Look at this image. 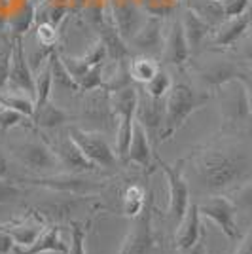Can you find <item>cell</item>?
I'll return each instance as SVG.
<instances>
[{
	"mask_svg": "<svg viewBox=\"0 0 252 254\" xmlns=\"http://www.w3.org/2000/svg\"><path fill=\"white\" fill-rule=\"evenodd\" d=\"M189 167L201 191L218 195L252 180V154L235 140H218L193 152Z\"/></svg>",
	"mask_w": 252,
	"mask_h": 254,
	"instance_id": "obj_1",
	"label": "cell"
},
{
	"mask_svg": "<svg viewBox=\"0 0 252 254\" xmlns=\"http://www.w3.org/2000/svg\"><path fill=\"white\" fill-rule=\"evenodd\" d=\"M212 99L209 91H201L189 82H177L173 84L171 91L165 97V118L159 129L158 142H165L177 135V131L188 122V118L201 108L209 105Z\"/></svg>",
	"mask_w": 252,
	"mask_h": 254,
	"instance_id": "obj_2",
	"label": "cell"
},
{
	"mask_svg": "<svg viewBox=\"0 0 252 254\" xmlns=\"http://www.w3.org/2000/svg\"><path fill=\"white\" fill-rule=\"evenodd\" d=\"M224 129L237 131L251 122V101L247 80H231L216 89Z\"/></svg>",
	"mask_w": 252,
	"mask_h": 254,
	"instance_id": "obj_3",
	"label": "cell"
},
{
	"mask_svg": "<svg viewBox=\"0 0 252 254\" xmlns=\"http://www.w3.org/2000/svg\"><path fill=\"white\" fill-rule=\"evenodd\" d=\"M154 161L158 165L161 173L165 175V180H167L169 186V218L173 222L179 224L184 214L189 207V184L186 177H184V171H182V165H184V159L177 161V165H169L165 159H161L158 156V152L154 154Z\"/></svg>",
	"mask_w": 252,
	"mask_h": 254,
	"instance_id": "obj_4",
	"label": "cell"
},
{
	"mask_svg": "<svg viewBox=\"0 0 252 254\" xmlns=\"http://www.w3.org/2000/svg\"><path fill=\"white\" fill-rule=\"evenodd\" d=\"M11 152L15 159L21 163L25 169L32 171L36 175H55L61 169L59 158L55 154L52 144L44 140H25L11 146Z\"/></svg>",
	"mask_w": 252,
	"mask_h": 254,
	"instance_id": "obj_5",
	"label": "cell"
},
{
	"mask_svg": "<svg viewBox=\"0 0 252 254\" xmlns=\"http://www.w3.org/2000/svg\"><path fill=\"white\" fill-rule=\"evenodd\" d=\"M66 133L80 146L85 158L89 159L91 163H95L99 169H116L118 167L120 158H118L116 150L106 142L103 133L87 131V129H82V127H68Z\"/></svg>",
	"mask_w": 252,
	"mask_h": 254,
	"instance_id": "obj_6",
	"label": "cell"
},
{
	"mask_svg": "<svg viewBox=\"0 0 252 254\" xmlns=\"http://www.w3.org/2000/svg\"><path fill=\"white\" fill-rule=\"evenodd\" d=\"M19 182H27L32 186H40L48 188L52 191H66V193H76V195H84V193H95V191L103 190L105 184L99 180L84 179L82 175H74V173H55V175H44L36 179H19Z\"/></svg>",
	"mask_w": 252,
	"mask_h": 254,
	"instance_id": "obj_7",
	"label": "cell"
},
{
	"mask_svg": "<svg viewBox=\"0 0 252 254\" xmlns=\"http://www.w3.org/2000/svg\"><path fill=\"white\" fill-rule=\"evenodd\" d=\"M199 212L201 216L209 218L216 224L222 230V233L230 239H237L239 237V228L235 222V216H237V207L235 203L231 201V197L226 195H210L207 199H203L199 203Z\"/></svg>",
	"mask_w": 252,
	"mask_h": 254,
	"instance_id": "obj_8",
	"label": "cell"
},
{
	"mask_svg": "<svg viewBox=\"0 0 252 254\" xmlns=\"http://www.w3.org/2000/svg\"><path fill=\"white\" fill-rule=\"evenodd\" d=\"M131 220H133L131 228H129L118 254H150L156 247L150 207H144V211Z\"/></svg>",
	"mask_w": 252,
	"mask_h": 254,
	"instance_id": "obj_9",
	"label": "cell"
},
{
	"mask_svg": "<svg viewBox=\"0 0 252 254\" xmlns=\"http://www.w3.org/2000/svg\"><path fill=\"white\" fill-rule=\"evenodd\" d=\"M8 91H17L25 95L34 97V74L23 48V38L13 40V53H11L10 78H8Z\"/></svg>",
	"mask_w": 252,
	"mask_h": 254,
	"instance_id": "obj_10",
	"label": "cell"
},
{
	"mask_svg": "<svg viewBox=\"0 0 252 254\" xmlns=\"http://www.w3.org/2000/svg\"><path fill=\"white\" fill-rule=\"evenodd\" d=\"M53 150H55V154L59 158V165H61V169H64V173L82 175V173H95V171L99 169L95 163H91L89 159L85 158L84 152L70 138L68 133L64 137L55 140Z\"/></svg>",
	"mask_w": 252,
	"mask_h": 254,
	"instance_id": "obj_11",
	"label": "cell"
},
{
	"mask_svg": "<svg viewBox=\"0 0 252 254\" xmlns=\"http://www.w3.org/2000/svg\"><path fill=\"white\" fill-rule=\"evenodd\" d=\"M140 55H150V57H161L163 44H165V34H163V21L161 17H146L144 25L138 29V32L129 40Z\"/></svg>",
	"mask_w": 252,
	"mask_h": 254,
	"instance_id": "obj_12",
	"label": "cell"
},
{
	"mask_svg": "<svg viewBox=\"0 0 252 254\" xmlns=\"http://www.w3.org/2000/svg\"><path fill=\"white\" fill-rule=\"evenodd\" d=\"M163 118H165V99L150 97L144 89H142V93L138 91V106L135 112V120L144 127L150 140L159 135V129L163 126Z\"/></svg>",
	"mask_w": 252,
	"mask_h": 254,
	"instance_id": "obj_13",
	"label": "cell"
},
{
	"mask_svg": "<svg viewBox=\"0 0 252 254\" xmlns=\"http://www.w3.org/2000/svg\"><path fill=\"white\" fill-rule=\"evenodd\" d=\"M112 17H114V25L118 32H120V36L126 42H129L146 21V15L142 13V10L133 0H118V2H114Z\"/></svg>",
	"mask_w": 252,
	"mask_h": 254,
	"instance_id": "obj_14",
	"label": "cell"
},
{
	"mask_svg": "<svg viewBox=\"0 0 252 254\" xmlns=\"http://www.w3.org/2000/svg\"><path fill=\"white\" fill-rule=\"evenodd\" d=\"M191 55V50L186 40V34L182 29L180 17L169 25V31L165 34V44H163V52H161V61L165 64L173 66H182Z\"/></svg>",
	"mask_w": 252,
	"mask_h": 254,
	"instance_id": "obj_15",
	"label": "cell"
},
{
	"mask_svg": "<svg viewBox=\"0 0 252 254\" xmlns=\"http://www.w3.org/2000/svg\"><path fill=\"white\" fill-rule=\"evenodd\" d=\"M251 25L252 10L245 11L243 15H237V17H228L216 27V31L212 34V44L216 48H230L251 31Z\"/></svg>",
	"mask_w": 252,
	"mask_h": 254,
	"instance_id": "obj_16",
	"label": "cell"
},
{
	"mask_svg": "<svg viewBox=\"0 0 252 254\" xmlns=\"http://www.w3.org/2000/svg\"><path fill=\"white\" fill-rule=\"evenodd\" d=\"M199 78L207 87L218 89L220 85L228 84L231 80H247V72L235 61H216L203 66L199 70Z\"/></svg>",
	"mask_w": 252,
	"mask_h": 254,
	"instance_id": "obj_17",
	"label": "cell"
},
{
	"mask_svg": "<svg viewBox=\"0 0 252 254\" xmlns=\"http://www.w3.org/2000/svg\"><path fill=\"white\" fill-rule=\"evenodd\" d=\"M46 228L44 226V218H40L36 212H32L31 216H25L21 220H13V222H6L0 224V230L10 235L13 239L15 247H31L36 237L42 233V230Z\"/></svg>",
	"mask_w": 252,
	"mask_h": 254,
	"instance_id": "obj_18",
	"label": "cell"
},
{
	"mask_svg": "<svg viewBox=\"0 0 252 254\" xmlns=\"http://www.w3.org/2000/svg\"><path fill=\"white\" fill-rule=\"evenodd\" d=\"M15 254H46V253H57L66 254L68 253V245L61 239V228L57 224H52L48 228H44L42 233L36 237V241L31 247H13Z\"/></svg>",
	"mask_w": 252,
	"mask_h": 254,
	"instance_id": "obj_19",
	"label": "cell"
},
{
	"mask_svg": "<svg viewBox=\"0 0 252 254\" xmlns=\"http://www.w3.org/2000/svg\"><path fill=\"white\" fill-rule=\"evenodd\" d=\"M201 212L199 203H189L188 211L184 214V218L179 222V230L175 235V243L179 251H186L189 247L197 243L201 239Z\"/></svg>",
	"mask_w": 252,
	"mask_h": 254,
	"instance_id": "obj_20",
	"label": "cell"
},
{
	"mask_svg": "<svg viewBox=\"0 0 252 254\" xmlns=\"http://www.w3.org/2000/svg\"><path fill=\"white\" fill-rule=\"evenodd\" d=\"M154 154L156 152L152 148V142H150L148 133L144 131V127L135 120V124H133V137H131L127 159L131 163H137L140 167H144V169H150V167H154V163H152Z\"/></svg>",
	"mask_w": 252,
	"mask_h": 254,
	"instance_id": "obj_21",
	"label": "cell"
},
{
	"mask_svg": "<svg viewBox=\"0 0 252 254\" xmlns=\"http://www.w3.org/2000/svg\"><path fill=\"white\" fill-rule=\"evenodd\" d=\"M180 23H182V29H184V34H186V40H188V46L191 53L197 52L203 42L209 38L210 31H212V25L207 23L199 13L191 10V8H186L182 17H180Z\"/></svg>",
	"mask_w": 252,
	"mask_h": 254,
	"instance_id": "obj_22",
	"label": "cell"
},
{
	"mask_svg": "<svg viewBox=\"0 0 252 254\" xmlns=\"http://www.w3.org/2000/svg\"><path fill=\"white\" fill-rule=\"evenodd\" d=\"M108 101H110V108H112V114H114L116 120L126 116H135L138 106V89L135 85H129L124 89L110 91Z\"/></svg>",
	"mask_w": 252,
	"mask_h": 254,
	"instance_id": "obj_23",
	"label": "cell"
},
{
	"mask_svg": "<svg viewBox=\"0 0 252 254\" xmlns=\"http://www.w3.org/2000/svg\"><path fill=\"white\" fill-rule=\"evenodd\" d=\"M34 17H36V11H34L32 2H29V0L21 2L15 10L11 11V15L8 17V29H10L11 40L23 38L32 27Z\"/></svg>",
	"mask_w": 252,
	"mask_h": 254,
	"instance_id": "obj_24",
	"label": "cell"
},
{
	"mask_svg": "<svg viewBox=\"0 0 252 254\" xmlns=\"http://www.w3.org/2000/svg\"><path fill=\"white\" fill-rule=\"evenodd\" d=\"M32 120H34V126L40 127V129H57L70 120V114L63 106H57L53 105L52 101H48L40 110L34 112Z\"/></svg>",
	"mask_w": 252,
	"mask_h": 254,
	"instance_id": "obj_25",
	"label": "cell"
},
{
	"mask_svg": "<svg viewBox=\"0 0 252 254\" xmlns=\"http://www.w3.org/2000/svg\"><path fill=\"white\" fill-rule=\"evenodd\" d=\"M53 87V72L50 57L46 59V63L38 66V72L34 76V106L36 110H40L48 101Z\"/></svg>",
	"mask_w": 252,
	"mask_h": 254,
	"instance_id": "obj_26",
	"label": "cell"
},
{
	"mask_svg": "<svg viewBox=\"0 0 252 254\" xmlns=\"http://www.w3.org/2000/svg\"><path fill=\"white\" fill-rule=\"evenodd\" d=\"M159 63L156 61V57H150V55H138L133 57L129 61V74L133 78V82L137 84L146 85L154 76L159 72Z\"/></svg>",
	"mask_w": 252,
	"mask_h": 254,
	"instance_id": "obj_27",
	"label": "cell"
},
{
	"mask_svg": "<svg viewBox=\"0 0 252 254\" xmlns=\"http://www.w3.org/2000/svg\"><path fill=\"white\" fill-rule=\"evenodd\" d=\"M146 207V191L140 184H131L127 186L126 191H124V214L129 216V218H135L140 212L144 211Z\"/></svg>",
	"mask_w": 252,
	"mask_h": 254,
	"instance_id": "obj_28",
	"label": "cell"
},
{
	"mask_svg": "<svg viewBox=\"0 0 252 254\" xmlns=\"http://www.w3.org/2000/svg\"><path fill=\"white\" fill-rule=\"evenodd\" d=\"M50 63H52L53 84H57L61 89H66V91H80L76 80H74L72 76H70V72L66 70L63 59H61V53L57 52V50H53L52 55H50Z\"/></svg>",
	"mask_w": 252,
	"mask_h": 254,
	"instance_id": "obj_29",
	"label": "cell"
},
{
	"mask_svg": "<svg viewBox=\"0 0 252 254\" xmlns=\"http://www.w3.org/2000/svg\"><path fill=\"white\" fill-rule=\"evenodd\" d=\"M0 105L13 108L17 112H21L25 116L34 118L36 112V106H34V97L25 95V93H17V91H6V93H0ZM34 122V120H32Z\"/></svg>",
	"mask_w": 252,
	"mask_h": 254,
	"instance_id": "obj_30",
	"label": "cell"
},
{
	"mask_svg": "<svg viewBox=\"0 0 252 254\" xmlns=\"http://www.w3.org/2000/svg\"><path fill=\"white\" fill-rule=\"evenodd\" d=\"M13 127L31 129V127H34V122H32V118L25 116V114L13 110V108L0 105V135H6Z\"/></svg>",
	"mask_w": 252,
	"mask_h": 254,
	"instance_id": "obj_31",
	"label": "cell"
},
{
	"mask_svg": "<svg viewBox=\"0 0 252 254\" xmlns=\"http://www.w3.org/2000/svg\"><path fill=\"white\" fill-rule=\"evenodd\" d=\"M173 87V80H171V74L167 70L159 68V72L146 85H144V91H146L150 97H156V99H165L167 93Z\"/></svg>",
	"mask_w": 252,
	"mask_h": 254,
	"instance_id": "obj_32",
	"label": "cell"
},
{
	"mask_svg": "<svg viewBox=\"0 0 252 254\" xmlns=\"http://www.w3.org/2000/svg\"><path fill=\"white\" fill-rule=\"evenodd\" d=\"M105 87V76H103V64L93 66L78 80V89L80 91H97Z\"/></svg>",
	"mask_w": 252,
	"mask_h": 254,
	"instance_id": "obj_33",
	"label": "cell"
},
{
	"mask_svg": "<svg viewBox=\"0 0 252 254\" xmlns=\"http://www.w3.org/2000/svg\"><path fill=\"white\" fill-rule=\"evenodd\" d=\"M85 237H87V224H70V245L66 254H85Z\"/></svg>",
	"mask_w": 252,
	"mask_h": 254,
	"instance_id": "obj_34",
	"label": "cell"
},
{
	"mask_svg": "<svg viewBox=\"0 0 252 254\" xmlns=\"http://www.w3.org/2000/svg\"><path fill=\"white\" fill-rule=\"evenodd\" d=\"M11 53H13V40L4 42L2 50H0V91L8 85L10 66H11Z\"/></svg>",
	"mask_w": 252,
	"mask_h": 254,
	"instance_id": "obj_35",
	"label": "cell"
},
{
	"mask_svg": "<svg viewBox=\"0 0 252 254\" xmlns=\"http://www.w3.org/2000/svg\"><path fill=\"white\" fill-rule=\"evenodd\" d=\"M231 201L235 203L237 211L243 209V211L252 212V180L245 182L243 186H239V188H235V190H233Z\"/></svg>",
	"mask_w": 252,
	"mask_h": 254,
	"instance_id": "obj_36",
	"label": "cell"
},
{
	"mask_svg": "<svg viewBox=\"0 0 252 254\" xmlns=\"http://www.w3.org/2000/svg\"><path fill=\"white\" fill-rule=\"evenodd\" d=\"M36 38H38L40 46H44V48H53L55 42H57V29H55V25L48 21L40 23L36 27Z\"/></svg>",
	"mask_w": 252,
	"mask_h": 254,
	"instance_id": "obj_37",
	"label": "cell"
},
{
	"mask_svg": "<svg viewBox=\"0 0 252 254\" xmlns=\"http://www.w3.org/2000/svg\"><path fill=\"white\" fill-rule=\"evenodd\" d=\"M23 195V190L13 180H0V205L2 203H11L19 199Z\"/></svg>",
	"mask_w": 252,
	"mask_h": 254,
	"instance_id": "obj_38",
	"label": "cell"
},
{
	"mask_svg": "<svg viewBox=\"0 0 252 254\" xmlns=\"http://www.w3.org/2000/svg\"><path fill=\"white\" fill-rule=\"evenodd\" d=\"M220 4H222V10H224L226 19H228V17L243 15L245 11L251 10V0H222Z\"/></svg>",
	"mask_w": 252,
	"mask_h": 254,
	"instance_id": "obj_39",
	"label": "cell"
},
{
	"mask_svg": "<svg viewBox=\"0 0 252 254\" xmlns=\"http://www.w3.org/2000/svg\"><path fill=\"white\" fill-rule=\"evenodd\" d=\"M0 180H13L17 182V179L13 177V171H11V163L8 156L0 150Z\"/></svg>",
	"mask_w": 252,
	"mask_h": 254,
	"instance_id": "obj_40",
	"label": "cell"
},
{
	"mask_svg": "<svg viewBox=\"0 0 252 254\" xmlns=\"http://www.w3.org/2000/svg\"><path fill=\"white\" fill-rule=\"evenodd\" d=\"M13 247H15L13 239L4 230H0V254H11Z\"/></svg>",
	"mask_w": 252,
	"mask_h": 254,
	"instance_id": "obj_41",
	"label": "cell"
},
{
	"mask_svg": "<svg viewBox=\"0 0 252 254\" xmlns=\"http://www.w3.org/2000/svg\"><path fill=\"white\" fill-rule=\"evenodd\" d=\"M241 40V55L247 61H252V32H247Z\"/></svg>",
	"mask_w": 252,
	"mask_h": 254,
	"instance_id": "obj_42",
	"label": "cell"
},
{
	"mask_svg": "<svg viewBox=\"0 0 252 254\" xmlns=\"http://www.w3.org/2000/svg\"><path fill=\"white\" fill-rule=\"evenodd\" d=\"M235 254H252V230L243 237L241 245H239Z\"/></svg>",
	"mask_w": 252,
	"mask_h": 254,
	"instance_id": "obj_43",
	"label": "cell"
},
{
	"mask_svg": "<svg viewBox=\"0 0 252 254\" xmlns=\"http://www.w3.org/2000/svg\"><path fill=\"white\" fill-rule=\"evenodd\" d=\"M182 254H205V243L199 239L193 247H189V249H186V251H182Z\"/></svg>",
	"mask_w": 252,
	"mask_h": 254,
	"instance_id": "obj_44",
	"label": "cell"
},
{
	"mask_svg": "<svg viewBox=\"0 0 252 254\" xmlns=\"http://www.w3.org/2000/svg\"><path fill=\"white\" fill-rule=\"evenodd\" d=\"M247 85H249V101H251V122H252V85L247 82Z\"/></svg>",
	"mask_w": 252,
	"mask_h": 254,
	"instance_id": "obj_45",
	"label": "cell"
},
{
	"mask_svg": "<svg viewBox=\"0 0 252 254\" xmlns=\"http://www.w3.org/2000/svg\"><path fill=\"white\" fill-rule=\"evenodd\" d=\"M2 46H4V44H2ZM2 46H0V50H2Z\"/></svg>",
	"mask_w": 252,
	"mask_h": 254,
	"instance_id": "obj_46",
	"label": "cell"
},
{
	"mask_svg": "<svg viewBox=\"0 0 252 254\" xmlns=\"http://www.w3.org/2000/svg\"><path fill=\"white\" fill-rule=\"evenodd\" d=\"M218 2H222V0H218Z\"/></svg>",
	"mask_w": 252,
	"mask_h": 254,
	"instance_id": "obj_47",
	"label": "cell"
}]
</instances>
